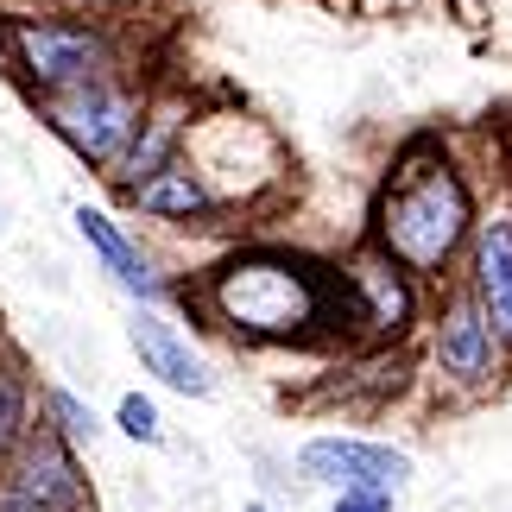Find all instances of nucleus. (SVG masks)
Segmentation results:
<instances>
[{
    "label": "nucleus",
    "instance_id": "obj_4",
    "mask_svg": "<svg viewBox=\"0 0 512 512\" xmlns=\"http://www.w3.org/2000/svg\"><path fill=\"white\" fill-rule=\"evenodd\" d=\"M32 108L89 171H114L146 121V83H133L127 70H108V76H89L76 89L38 95Z\"/></svg>",
    "mask_w": 512,
    "mask_h": 512
},
{
    "label": "nucleus",
    "instance_id": "obj_15",
    "mask_svg": "<svg viewBox=\"0 0 512 512\" xmlns=\"http://www.w3.org/2000/svg\"><path fill=\"white\" fill-rule=\"evenodd\" d=\"M45 418L64 430L70 443H95L102 437V424H95V411L76 399V392H64V386H45Z\"/></svg>",
    "mask_w": 512,
    "mask_h": 512
},
{
    "label": "nucleus",
    "instance_id": "obj_18",
    "mask_svg": "<svg viewBox=\"0 0 512 512\" xmlns=\"http://www.w3.org/2000/svg\"><path fill=\"white\" fill-rule=\"evenodd\" d=\"M241 512H272V506H260V500H247V506H241Z\"/></svg>",
    "mask_w": 512,
    "mask_h": 512
},
{
    "label": "nucleus",
    "instance_id": "obj_9",
    "mask_svg": "<svg viewBox=\"0 0 512 512\" xmlns=\"http://www.w3.org/2000/svg\"><path fill=\"white\" fill-rule=\"evenodd\" d=\"M127 342H133V354H140V367H146L159 386L184 392V399H209V392H215V373H209V361L190 348V336H184V329L159 317V304H140V310L127 317Z\"/></svg>",
    "mask_w": 512,
    "mask_h": 512
},
{
    "label": "nucleus",
    "instance_id": "obj_17",
    "mask_svg": "<svg viewBox=\"0 0 512 512\" xmlns=\"http://www.w3.org/2000/svg\"><path fill=\"white\" fill-rule=\"evenodd\" d=\"M329 512H392V487H342Z\"/></svg>",
    "mask_w": 512,
    "mask_h": 512
},
{
    "label": "nucleus",
    "instance_id": "obj_2",
    "mask_svg": "<svg viewBox=\"0 0 512 512\" xmlns=\"http://www.w3.org/2000/svg\"><path fill=\"white\" fill-rule=\"evenodd\" d=\"M481 215H475V190H468L462 165L449 159V146L437 133L411 140L399 152V165L386 171L380 196H373V228L367 241L386 247L399 266H411L418 279H449L456 260H468Z\"/></svg>",
    "mask_w": 512,
    "mask_h": 512
},
{
    "label": "nucleus",
    "instance_id": "obj_11",
    "mask_svg": "<svg viewBox=\"0 0 512 512\" xmlns=\"http://www.w3.org/2000/svg\"><path fill=\"white\" fill-rule=\"evenodd\" d=\"M462 279L481 298V310L494 317L500 342L512 348V209L481 215L475 241H468V260H462Z\"/></svg>",
    "mask_w": 512,
    "mask_h": 512
},
{
    "label": "nucleus",
    "instance_id": "obj_5",
    "mask_svg": "<svg viewBox=\"0 0 512 512\" xmlns=\"http://www.w3.org/2000/svg\"><path fill=\"white\" fill-rule=\"evenodd\" d=\"M89 481L76 462V443L57 424H38L19 456L0 468V512H83Z\"/></svg>",
    "mask_w": 512,
    "mask_h": 512
},
{
    "label": "nucleus",
    "instance_id": "obj_16",
    "mask_svg": "<svg viewBox=\"0 0 512 512\" xmlns=\"http://www.w3.org/2000/svg\"><path fill=\"white\" fill-rule=\"evenodd\" d=\"M114 424H121V437H127V443H146V449H159V443H165L159 405H152L146 392H127V399L114 405Z\"/></svg>",
    "mask_w": 512,
    "mask_h": 512
},
{
    "label": "nucleus",
    "instance_id": "obj_8",
    "mask_svg": "<svg viewBox=\"0 0 512 512\" xmlns=\"http://www.w3.org/2000/svg\"><path fill=\"white\" fill-rule=\"evenodd\" d=\"M348 279H354V298H361V323H367V336H380V342H399L411 317H418V291H411V279L418 272L399 266L386 247H361L348 260Z\"/></svg>",
    "mask_w": 512,
    "mask_h": 512
},
{
    "label": "nucleus",
    "instance_id": "obj_3",
    "mask_svg": "<svg viewBox=\"0 0 512 512\" xmlns=\"http://www.w3.org/2000/svg\"><path fill=\"white\" fill-rule=\"evenodd\" d=\"M0 57H7L13 83L38 102V95L121 70V32L89 13H13L0 26Z\"/></svg>",
    "mask_w": 512,
    "mask_h": 512
},
{
    "label": "nucleus",
    "instance_id": "obj_12",
    "mask_svg": "<svg viewBox=\"0 0 512 512\" xmlns=\"http://www.w3.org/2000/svg\"><path fill=\"white\" fill-rule=\"evenodd\" d=\"M76 234L89 241V253L108 266V279L127 291V298H140V304H165L171 298V279L159 266L146 260L140 247H133V234L114 222L108 209H89V203H76Z\"/></svg>",
    "mask_w": 512,
    "mask_h": 512
},
{
    "label": "nucleus",
    "instance_id": "obj_7",
    "mask_svg": "<svg viewBox=\"0 0 512 512\" xmlns=\"http://www.w3.org/2000/svg\"><path fill=\"white\" fill-rule=\"evenodd\" d=\"M298 475L317 481V487H399L411 481V456L392 443H373V437H310L298 449Z\"/></svg>",
    "mask_w": 512,
    "mask_h": 512
},
{
    "label": "nucleus",
    "instance_id": "obj_6",
    "mask_svg": "<svg viewBox=\"0 0 512 512\" xmlns=\"http://www.w3.org/2000/svg\"><path fill=\"white\" fill-rule=\"evenodd\" d=\"M430 354H437V373L462 392H481L500 380L506 342H500L494 317L481 310V298L468 291V279H443V304H437V323H430Z\"/></svg>",
    "mask_w": 512,
    "mask_h": 512
},
{
    "label": "nucleus",
    "instance_id": "obj_14",
    "mask_svg": "<svg viewBox=\"0 0 512 512\" xmlns=\"http://www.w3.org/2000/svg\"><path fill=\"white\" fill-rule=\"evenodd\" d=\"M32 380H26V367L7 361L0 354V468H7L19 456V443L32 437Z\"/></svg>",
    "mask_w": 512,
    "mask_h": 512
},
{
    "label": "nucleus",
    "instance_id": "obj_10",
    "mask_svg": "<svg viewBox=\"0 0 512 512\" xmlns=\"http://www.w3.org/2000/svg\"><path fill=\"white\" fill-rule=\"evenodd\" d=\"M190 121H196V108H190V95H184V89L146 95V121H140V133H133L127 159L108 171V177H114V190H127V184H146L152 171H165L171 159H184Z\"/></svg>",
    "mask_w": 512,
    "mask_h": 512
},
{
    "label": "nucleus",
    "instance_id": "obj_13",
    "mask_svg": "<svg viewBox=\"0 0 512 512\" xmlns=\"http://www.w3.org/2000/svg\"><path fill=\"white\" fill-rule=\"evenodd\" d=\"M140 215H152V222H203V215L222 209V196H215V184L203 171H196L190 159H171L165 171H152L146 184H127L121 190Z\"/></svg>",
    "mask_w": 512,
    "mask_h": 512
},
{
    "label": "nucleus",
    "instance_id": "obj_1",
    "mask_svg": "<svg viewBox=\"0 0 512 512\" xmlns=\"http://www.w3.org/2000/svg\"><path fill=\"white\" fill-rule=\"evenodd\" d=\"M196 304L247 342H342L361 323L348 266L310 260L298 247H241L203 272Z\"/></svg>",
    "mask_w": 512,
    "mask_h": 512
}]
</instances>
